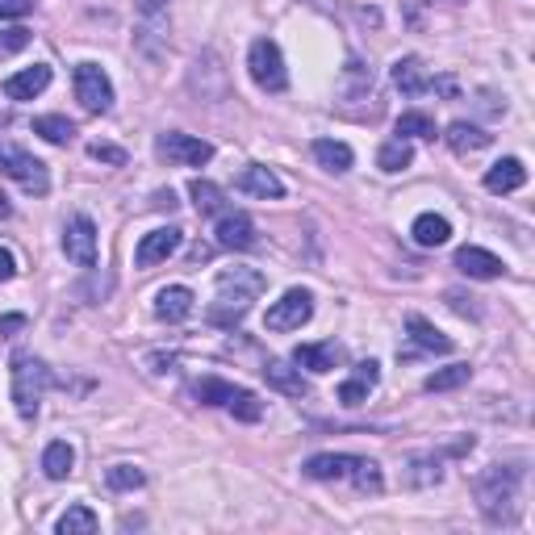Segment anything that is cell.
Wrapping results in <instances>:
<instances>
[{"label":"cell","mask_w":535,"mask_h":535,"mask_svg":"<svg viewBox=\"0 0 535 535\" xmlns=\"http://www.w3.org/2000/svg\"><path fill=\"white\" fill-rule=\"evenodd\" d=\"M519 485H523L519 464H494V469L477 481L481 515L490 523H498V527H510L519 519Z\"/></svg>","instance_id":"obj_1"},{"label":"cell","mask_w":535,"mask_h":535,"mask_svg":"<svg viewBox=\"0 0 535 535\" xmlns=\"http://www.w3.org/2000/svg\"><path fill=\"white\" fill-rule=\"evenodd\" d=\"M268 289L264 272L255 268H226L218 272V306L209 310V318L222 322V327H235V322L251 310V301Z\"/></svg>","instance_id":"obj_2"},{"label":"cell","mask_w":535,"mask_h":535,"mask_svg":"<svg viewBox=\"0 0 535 535\" xmlns=\"http://www.w3.org/2000/svg\"><path fill=\"white\" fill-rule=\"evenodd\" d=\"M13 402H17V414L26 418V423H34L38 418V406L46 398V389H51V368H46L38 356L30 352H17L13 356Z\"/></svg>","instance_id":"obj_3"},{"label":"cell","mask_w":535,"mask_h":535,"mask_svg":"<svg viewBox=\"0 0 535 535\" xmlns=\"http://www.w3.org/2000/svg\"><path fill=\"white\" fill-rule=\"evenodd\" d=\"M247 72H251V80L260 84L264 92H285V88H289L285 55H281V46H276L272 38H255V42H251V51H247Z\"/></svg>","instance_id":"obj_4"},{"label":"cell","mask_w":535,"mask_h":535,"mask_svg":"<svg viewBox=\"0 0 535 535\" xmlns=\"http://www.w3.org/2000/svg\"><path fill=\"white\" fill-rule=\"evenodd\" d=\"M0 176H9V180H17L26 193H46L51 189V172H46V164L42 159H34L30 151H21V147H13V143H0Z\"/></svg>","instance_id":"obj_5"},{"label":"cell","mask_w":535,"mask_h":535,"mask_svg":"<svg viewBox=\"0 0 535 535\" xmlns=\"http://www.w3.org/2000/svg\"><path fill=\"white\" fill-rule=\"evenodd\" d=\"M155 155L168 159L176 168H201L214 159V143H205V138H193V134H180V130H168L155 138Z\"/></svg>","instance_id":"obj_6"},{"label":"cell","mask_w":535,"mask_h":535,"mask_svg":"<svg viewBox=\"0 0 535 535\" xmlns=\"http://www.w3.org/2000/svg\"><path fill=\"white\" fill-rule=\"evenodd\" d=\"M310 318H314V297H310V289H289L281 301H272V306H268L264 327H268V331H301Z\"/></svg>","instance_id":"obj_7"},{"label":"cell","mask_w":535,"mask_h":535,"mask_svg":"<svg viewBox=\"0 0 535 535\" xmlns=\"http://www.w3.org/2000/svg\"><path fill=\"white\" fill-rule=\"evenodd\" d=\"M76 101L88 113H109L113 109V84L105 76V67H97V63H80L76 67Z\"/></svg>","instance_id":"obj_8"},{"label":"cell","mask_w":535,"mask_h":535,"mask_svg":"<svg viewBox=\"0 0 535 535\" xmlns=\"http://www.w3.org/2000/svg\"><path fill=\"white\" fill-rule=\"evenodd\" d=\"M63 251L80 268H97V226L88 214H72L63 226Z\"/></svg>","instance_id":"obj_9"},{"label":"cell","mask_w":535,"mask_h":535,"mask_svg":"<svg viewBox=\"0 0 535 535\" xmlns=\"http://www.w3.org/2000/svg\"><path fill=\"white\" fill-rule=\"evenodd\" d=\"M180 230L176 226H159V230H151V235H143V243H138V251H134V264L138 268H155V264H164V260H172V255L180 251Z\"/></svg>","instance_id":"obj_10"},{"label":"cell","mask_w":535,"mask_h":535,"mask_svg":"<svg viewBox=\"0 0 535 535\" xmlns=\"http://www.w3.org/2000/svg\"><path fill=\"white\" fill-rule=\"evenodd\" d=\"M456 268L469 276V281H498V276L506 272V264L485 247H460L456 251Z\"/></svg>","instance_id":"obj_11"},{"label":"cell","mask_w":535,"mask_h":535,"mask_svg":"<svg viewBox=\"0 0 535 535\" xmlns=\"http://www.w3.org/2000/svg\"><path fill=\"white\" fill-rule=\"evenodd\" d=\"M218 247H226V251L255 247V222L243 214V209H226V214L218 218Z\"/></svg>","instance_id":"obj_12"},{"label":"cell","mask_w":535,"mask_h":535,"mask_svg":"<svg viewBox=\"0 0 535 535\" xmlns=\"http://www.w3.org/2000/svg\"><path fill=\"white\" fill-rule=\"evenodd\" d=\"M356 460L360 456H347V452H318V456H310L306 460V477H314V481H347L352 477V469H356Z\"/></svg>","instance_id":"obj_13"},{"label":"cell","mask_w":535,"mask_h":535,"mask_svg":"<svg viewBox=\"0 0 535 535\" xmlns=\"http://www.w3.org/2000/svg\"><path fill=\"white\" fill-rule=\"evenodd\" d=\"M431 72H427V63L418 59V55H406L393 63V84L402 88V97H423V92H431Z\"/></svg>","instance_id":"obj_14"},{"label":"cell","mask_w":535,"mask_h":535,"mask_svg":"<svg viewBox=\"0 0 535 535\" xmlns=\"http://www.w3.org/2000/svg\"><path fill=\"white\" fill-rule=\"evenodd\" d=\"M46 88H51V67L34 63V67H26V72H17V76L5 80V97L9 101H34L38 92H46Z\"/></svg>","instance_id":"obj_15"},{"label":"cell","mask_w":535,"mask_h":535,"mask_svg":"<svg viewBox=\"0 0 535 535\" xmlns=\"http://www.w3.org/2000/svg\"><path fill=\"white\" fill-rule=\"evenodd\" d=\"M193 289H184V285H168V289H159L155 293V318L159 322H184L193 314Z\"/></svg>","instance_id":"obj_16"},{"label":"cell","mask_w":535,"mask_h":535,"mask_svg":"<svg viewBox=\"0 0 535 535\" xmlns=\"http://www.w3.org/2000/svg\"><path fill=\"white\" fill-rule=\"evenodd\" d=\"M377 381H381V364H377V360H360L352 377L339 385V402H343V406H360V402L368 398V389L377 385Z\"/></svg>","instance_id":"obj_17"},{"label":"cell","mask_w":535,"mask_h":535,"mask_svg":"<svg viewBox=\"0 0 535 535\" xmlns=\"http://www.w3.org/2000/svg\"><path fill=\"white\" fill-rule=\"evenodd\" d=\"M339 360H343V347L335 339H327V343H301L293 352V364L310 368V372H331Z\"/></svg>","instance_id":"obj_18"},{"label":"cell","mask_w":535,"mask_h":535,"mask_svg":"<svg viewBox=\"0 0 535 535\" xmlns=\"http://www.w3.org/2000/svg\"><path fill=\"white\" fill-rule=\"evenodd\" d=\"M264 381H268L276 393H285V398H306V393H310L306 377H301V368H289L285 360H268V364H264Z\"/></svg>","instance_id":"obj_19"},{"label":"cell","mask_w":535,"mask_h":535,"mask_svg":"<svg viewBox=\"0 0 535 535\" xmlns=\"http://www.w3.org/2000/svg\"><path fill=\"white\" fill-rule=\"evenodd\" d=\"M239 193H247V197H285V184H281V176H276L272 168H260V164H251L243 176H239Z\"/></svg>","instance_id":"obj_20"},{"label":"cell","mask_w":535,"mask_h":535,"mask_svg":"<svg viewBox=\"0 0 535 535\" xmlns=\"http://www.w3.org/2000/svg\"><path fill=\"white\" fill-rule=\"evenodd\" d=\"M527 184V168H523V159H498V164L485 172V189L490 193H515Z\"/></svg>","instance_id":"obj_21"},{"label":"cell","mask_w":535,"mask_h":535,"mask_svg":"<svg viewBox=\"0 0 535 535\" xmlns=\"http://www.w3.org/2000/svg\"><path fill=\"white\" fill-rule=\"evenodd\" d=\"M406 331H410V339H414L418 347H423V352H435V356H448V352H452V339H448L444 331H435L423 314H410V318H406Z\"/></svg>","instance_id":"obj_22"},{"label":"cell","mask_w":535,"mask_h":535,"mask_svg":"<svg viewBox=\"0 0 535 535\" xmlns=\"http://www.w3.org/2000/svg\"><path fill=\"white\" fill-rule=\"evenodd\" d=\"M448 147L456 151V155H469V151H485L494 143V134H485L481 126H473V122H452L448 126Z\"/></svg>","instance_id":"obj_23"},{"label":"cell","mask_w":535,"mask_h":535,"mask_svg":"<svg viewBox=\"0 0 535 535\" xmlns=\"http://www.w3.org/2000/svg\"><path fill=\"white\" fill-rule=\"evenodd\" d=\"M410 235L418 247H444L452 239V226L448 218H439V214H418L414 226H410Z\"/></svg>","instance_id":"obj_24"},{"label":"cell","mask_w":535,"mask_h":535,"mask_svg":"<svg viewBox=\"0 0 535 535\" xmlns=\"http://www.w3.org/2000/svg\"><path fill=\"white\" fill-rule=\"evenodd\" d=\"M314 159H318V164L322 168H327V172H347V168H352V147H347V143H339V138H318V143H314Z\"/></svg>","instance_id":"obj_25"},{"label":"cell","mask_w":535,"mask_h":535,"mask_svg":"<svg viewBox=\"0 0 535 535\" xmlns=\"http://www.w3.org/2000/svg\"><path fill=\"white\" fill-rule=\"evenodd\" d=\"M72 464H76L72 444H63V439H55V444H46V452H42V473L51 477V481L72 477Z\"/></svg>","instance_id":"obj_26"},{"label":"cell","mask_w":535,"mask_h":535,"mask_svg":"<svg viewBox=\"0 0 535 535\" xmlns=\"http://www.w3.org/2000/svg\"><path fill=\"white\" fill-rule=\"evenodd\" d=\"M410 164H414L410 138H389V143L381 147V155H377V168H381V172H406Z\"/></svg>","instance_id":"obj_27"},{"label":"cell","mask_w":535,"mask_h":535,"mask_svg":"<svg viewBox=\"0 0 535 535\" xmlns=\"http://www.w3.org/2000/svg\"><path fill=\"white\" fill-rule=\"evenodd\" d=\"M97 527H101V519L92 515L88 506H67L63 515H59V523H55L59 535H92Z\"/></svg>","instance_id":"obj_28"},{"label":"cell","mask_w":535,"mask_h":535,"mask_svg":"<svg viewBox=\"0 0 535 535\" xmlns=\"http://www.w3.org/2000/svg\"><path fill=\"white\" fill-rule=\"evenodd\" d=\"M469 377H473L469 364H448V368H435L431 377L423 381V389H427V393H448V389L469 385Z\"/></svg>","instance_id":"obj_29"},{"label":"cell","mask_w":535,"mask_h":535,"mask_svg":"<svg viewBox=\"0 0 535 535\" xmlns=\"http://www.w3.org/2000/svg\"><path fill=\"white\" fill-rule=\"evenodd\" d=\"M34 134H42L46 143H55V147H67L76 138V122L59 118V113H46V118H34Z\"/></svg>","instance_id":"obj_30"},{"label":"cell","mask_w":535,"mask_h":535,"mask_svg":"<svg viewBox=\"0 0 535 535\" xmlns=\"http://www.w3.org/2000/svg\"><path fill=\"white\" fill-rule=\"evenodd\" d=\"M189 197H193V205H197V214H226V193L218 189V184L193 180V184H189Z\"/></svg>","instance_id":"obj_31"},{"label":"cell","mask_w":535,"mask_h":535,"mask_svg":"<svg viewBox=\"0 0 535 535\" xmlns=\"http://www.w3.org/2000/svg\"><path fill=\"white\" fill-rule=\"evenodd\" d=\"M347 481H352L360 494H372V498H377V494L385 490L381 464H377V460H368V456H360V460H356V469H352V477H347Z\"/></svg>","instance_id":"obj_32"},{"label":"cell","mask_w":535,"mask_h":535,"mask_svg":"<svg viewBox=\"0 0 535 535\" xmlns=\"http://www.w3.org/2000/svg\"><path fill=\"white\" fill-rule=\"evenodd\" d=\"M193 393H197L201 406H226V402L239 393V385H230V381H222V377H201Z\"/></svg>","instance_id":"obj_33"},{"label":"cell","mask_w":535,"mask_h":535,"mask_svg":"<svg viewBox=\"0 0 535 535\" xmlns=\"http://www.w3.org/2000/svg\"><path fill=\"white\" fill-rule=\"evenodd\" d=\"M439 477H444V460L439 456H414L406 485H439Z\"/></svg>","instance_id":"obj_34"},{"label":"cell","mask_w":535,"mask_h":535,"mask_svg":"<svg viewBox=\"0 0 535 535\" xmlns=\"http://www.w3.org/2000/svg\"><path fill=\"white\" fill-rule=\"evenodd\" d=\"M105 485L113 494H126V490H138V485H147V473L134 469V464H113V469L105 473Z\"/></svg>","instance_id":"obj_35"},{"label":"cell","mask_w":535,"mask_h":535,"mask_svg":"<svg viewBox=\"0 0 535 535\" xmlns=\"http://www.w3.org/2000/svg\"><path fill=\"white\" fill-rule=\"evenodd\" d=\"M226 410H230V414H235V418H239V423H260V418H264V402H260V398H255V393H251V389H239V393H235V398H230V402H226Z\"/></svg>","instance_id":"obj_36"},{"label":"cell","mask_w":535,"mask_h":535,"mask_svg":"<svg viewBox=\"0 0 535 535\" xmlns=\"http://www.w3.org/2000/svg\"><path fill=\"white\" fill-rule=\"evenodd\" d=\"M398 138H435V122L427 118V113H402Z\"/></svg>","instance_id":"obj_37"},{"label":"cell","mask_w":535,"mask_h":535,"mask_svg":"<svg viewBox=\"0 0 535 535\" xmlns=\"http://www.w3.org/2000/svg\"><path fill=\"white\" fill-rule=\"evenodd\" d=\"M30 46V30L26 26H13V30H0V59H9L17 51H26Z\"/></svg>","instance_id":"obj_38"},{"label":"cell","mask_w":535,"mask_h":535,"mask_svg":"<svg viewBox=\"0 0 535 535\" xmlns=\"http://www.w3.org/2000/svg\"><path fill=\"white\" fill-rule=\"evenodd\" d=\"M88 155H92V159H101V164H113V168H122V164H126V151H122V147H113V143H92Z\"/></svg>","instance_id":"obj_39"},{"label":"cell","mask_w":535,"mask_h":535,"mask_svg":"<svg viewBox=\"0 0 535 535\" xmlns=\"http://www.w3.org/2000/svg\"><path fill=\"white\" fill-rule=\"evenodd\" d=\"M17 331H26V314H5L0 318V339H13Z\"/></svg>","instance_id":"obj_40"},{"label":"cell","mask_w":535,"mask_h":535,"mask_svg":"<svg viewBox=\"0 0 535 535\" xmlns=\"http://www.w3.org/2000/svg\"><path fill=\"white\" fill-rule=\"evenodd\" d=\"M34 9V0H0V17H26Z\"/></svg>","instance_id":"obj_41"},{"label":"cell","mask_w":535,"mask_h":535,"mask_svg":"<svg viewBox=\"0 0 535 535\" xmlns=\"http://www.w3.org/2000/svg\"><path fill=\"white\" fill-rule=\"evenodd\" d=\"M13 272H17L13 251H9V247H0V281H13Z\"/></svg>","instance_id":"obj_42"},{"label":"cell","mask_w":535,"mask_h":535,"mask_svg":"<svg viewBox=\"0 0 535 535\" xmlns=\"http://www.w3.org/2000/svg\"><path fill=\"white\" fill-rule=\"evenodd\" d=\"M134 9H138V13H147V17H159V13L168 9V0H134Z\"/></svg>","instance_id":"obj_43"},{"label":"cell","mask_w":535,"mask_h":535,"mask_svg":"<svg viewBox=\"0 0 535 535\" xmlns=\"http://www.w3.org/2000/svg\"><path fill=\"white\" fill-rule=\"evenodd\" d=\"M452 5H460V0H452Z\"/></svg>","instance_id":"obj_44"}]
</instances>
